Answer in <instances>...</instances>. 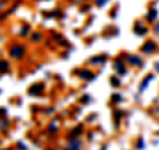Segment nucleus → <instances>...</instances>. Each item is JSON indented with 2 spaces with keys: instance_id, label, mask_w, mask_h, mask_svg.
Here are the masks:
<instances>
[{
  "instance_id": "1",
  "label": "nucleus",
  "mask_w": 159,
  "mask_h": 150,
  "mask_svg": "<svg viewBox=\"0 0 159 150\" xmlns=\"http://www.w3.org/2000/svg\"><path fill=\"white\" fill-rule=\"evenodd\" d=\"M21 53H23V49L21 48H13L12 49V54H13V56H21Z\"/></svg>"
}]
</instances>
